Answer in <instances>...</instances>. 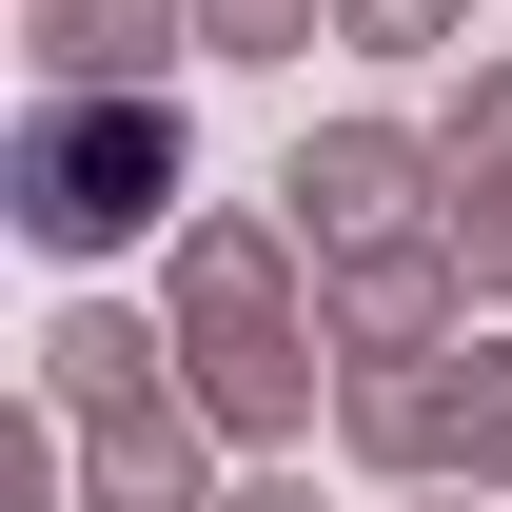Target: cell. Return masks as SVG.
I'll use <instances>...</instances> for the list:
<instances>
[{"instance_id":"6da1fadb","label":"cell","mask_w":512,"mask_h":512,"mask_svg":"<svg viewBox=\"0 0 512 512\" xmlns=\"http://www.w3.org/2000/svg\"><path fill=\"white\" fill-rule=\"evenodd\" d=\"M138 158H158V138H138V119H79L60 158H40V217H60V237H99V217H119V178H138Z\"/></svg>"}]
</instances>
